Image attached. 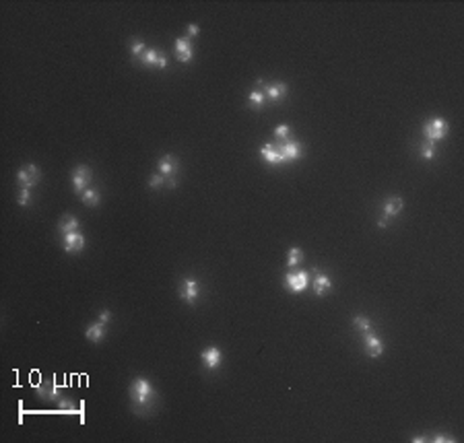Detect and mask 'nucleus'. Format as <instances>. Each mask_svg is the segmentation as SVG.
Masks as SVG:
<instances>
[{
	"label": "nucleus",
	"instance_id": "9d476101",
	"mask_svg": "<svg viewBox=\"0 0 464 443\" xmlns=\"http://www.w3.org/2000/svg\"><path fill=\"white\" fill-rule=\"evenodd\" d=\"M200 361L205 363V367L207 369H219V365H221V351L217 349V346H209V349H205L202 353H200Z\"/></svg>",
	"mask_w": 464,
	"mask_h": 443
},
{
	"label": "nucleus",
	"instance_id": "ddd939ff",
	"mask_svg": "<svg viewBox=\"0 0 464 443\" xmlns=\"http://www.w3.org/2000/svg\"><path fill=\"white\" fill-rule=\"evenodd\" d=\"M176 54H178V60L184 62V64L192 60V46H190L188 37H178L176 40Z\"/></svg>",
	"mask_w": 464,
	"mask_h": 443
},
{
	"label": "nucleus",
	"instance_id": "a211bd4d",
	"mask_svg": "<svg viewBox=\"0 0 464 443\" xmlns=\"http://www.w3.org/2000/svg\"><path fill=\"white\" fill-rule=\"evenodd\" d=\"M85 336H87L91 342H101V340L105 338V326L97 322V324H93V326H89V328H87Z\"/></svg>",
	"mask_w": 464,
	"mask_h": 443
},
{
	"label": "nucleus",
	"instance_id": "4be33fe9",
	"mask_svg": "<svg viewBox=\"0 0 464 443\" xmlns=\"http://www.w3.org/2000/svg\"><path fill=\"white\" fill-rule=\"evenodd\" d=\"M264 93L262 91H252L250 95H248V103H252L254 105V109H260L262 107V103H264Z\"/></svg>",
	"mask_w": 464,
	"mask_h": 443
},
{
	"label": "nucleus",
	"instance_id": "aec40b11",
	"mask_svg": "<svg viewBox=\"0 0 464 443\" xmlns=\"http://www.w3.org/2000/svg\"><path fill=\"white\" fill-rule=\"evenodd\" d=\"M287 256H289V258H287V268H293V266H297V264L303 260V252H301L299 247H291Z\"/></svg>",
	"mask_w": 464,
	"mask_h": 443
},
{
	"label": "nucleus",
	"instance_id": "f3484780",
	"mask_svg": "<svg viewBox=\"0 0 464 443\" xmlns=\"http://www.w3.org/2000/svg\"><path fill=\"white\" fill-rule=\"evenodd\" d=\"M330 288H332V280H330L324 272L316 274V280H314V291H316V295H324V293H328Z\"/></svg>",
	"mask_w": 464,
	"mask_h": 443
},
{
	"label": "nucleus",
	"instance_id": "0eeeda50",
	"mask_svg": "<svg viewBox=\"0 0 464 443\" xmlns=\"http://www.w3.org/2000/svg\"><path fill=\"white\" fill-rule=\"evenodd\" d=\"M363 346H365V351H367V355L369 357H380V355H384V342L369 330V332H365L363 334Z\"/></svg>",
	"mask_w": 464,
	"mask_h": 443
},
{
	"label": "nucleus",
	"instance_id": "7ed1b4c3",
	"mask_svg": "<svg viewBox=\"0 0 464 443\" xmlns=\"http://www.w3.org/2000/svg\"><path fill=\"white\" fill-rule=\"evenodd\" d=\"M307 280H309V276H307V272H303V270H299V272H289V274L285 276V284H287V288H289L291 293H303V291L307 288Z\"/></svg>",
	"mask_w": 464,
	"mask_h": 443
},
{
	"label": "nucleus",
	"instance_id": "423d86ee",
	"mask_svg": "<svg viewBox=\"0 0 464 443\" xmlns=\"http://www.w3.org/2000/svg\"><path fill=\"white\" fill-rule=\"evenodd\" d=\"M140 60H142V64L144 66H157V68H168V56L163 54V52H159V50H146L142 56H140Z\"/></svg>",
	"mask_w": 464,
	"mask_h": 443
},
{
	"label": "nucleus",
	"instance_id": "f257e3e1",
	"mask_svg": "<svg viewBox=\"0 0 464 443\" xmlns=\"http://www.w3.org/2000/svg\"><path fill=\"white\" fill-rule=\"evenodd\" d=\"M153 394H155L153 386H151L146 379H142V377L134 379L132 386H130V396H132V400H134L138 406H146V402H149V398H151Z\"/></svg>",
	"mask_w": 464,
	"mask_h": 443
},
{
	"label": "nucleus",
	"instance_id": "20e7f679",
	"mask_svg": "<svg viewBox=\"0 0 464 443\" xmlns=\"http://www.w3.org/2000/svg\"><path fill=\"white\" fill-rule=\"evenodd\" d=\"M40 176H42V174H40V167L31 163V165H27L25 169H21V171L17 174V180L21 182L23 188H29V190H31V188L40 182Z\"/></svg>",
	"mask_w": 464,
	"mask_h": 443
},
{
	"label": "nucleus",
	"instance_id": "1a4fd4ad",
	"mask_svg": "<svg viewBox=\"0 0 464 443\" xmlns=\"http://www.w3.org/2000/svg\"><path fill=\"white\" fill-rule=\"evenodd\" d=\"M85 235L83 233H79V231H72V233H66L64 235V241H62V245H64V252H68V254H72V252H81L83 247H85Z\"/></svg>",
	"mask_w": 464,
	"mask_h": 443
},
{
	"label": "nucleus",
	"instance_id": "b1692460",
	"mask_svg": "<svg viewBox=\"0 0 464 443\" xmlns=\"http://www.w3.org/2000/svg\"><path fill=\"white\" fill-rule=\"evenodd\" d=\"M130 52H132V56L134 58H140L144 52H146V48H144V42H140V40H134V44L130 46Z\"/></svg>",
	"mask_w": 464,
	"mask_h": 443
},
{
	"label": "nucleus",
	"instance_id": "bb28decb",
	"mask_svg": "<svg viewBox=\"0 0 464 443\" xmlns=\"http://www.w3.org/2000/svg\"><path fill=\"white\" fill-rule=\"evenodd\" d=\"M163 184H165V178H163L161 174H157V176H153V178L149 180V188H153V190H155V188H161Z\"/></svg>",
	"mask_w": 464,
	"mask_h": 443
},
{
	"label": "nucleus",
	"instance_id": "7c9ffc66",
	"mask_svg": "<svg viewBox=\"0 0 464 443\" xmlns=\"http://www.w3.org/2000/svg\"><path fill=\"white\" fill-rule=\"evenodd\" d=\"M433 441H439V443H443V441H454V437H450V435H443V433H439L437 437H433Z\"/></svg>",
	"mask_w": 464,
	"mask_h": 443
},
{
	"label": "nucleus",
	"instance_id": "dca6fc26",
	"mask_svg": "<svg viewBox=\"0 0 464 443\" xmlns=\"http://www.w3.org/2000/svg\"><path fill=\"white\" fill-rule=\"evenodd\" d=\"M402 198H388L386 200V204H384V217L386 219H392V217H398L400 215V210H402Z\"/></svg>",
	"mask_w": 464,
	"mask_h": 443
},
{
	"label": "nucleus",
	"instance_id": "a878e982",
	"mask_svg": "<svg viewBox=\"0 0 464 443\" xmlns=\"http://www.w3.org/2000/svg\"><path fill=\"white\" fill-rule=\"evenodd\" d=\"M353 322H355V326H357V328H359V330H361L363 334L372 330V324H369V320H367V318H363V316H355V320H353Z\"/></svg>",
	"mask_w": 464,
	"mask_h": 443
},
{
	"label": "nucleus",
	"instance_id": "cd10ccee",
	"mask_svg": "<svg viewBox=\"0 0 464 443\" xmlns=\"http://www.w3.org/2000/svg\"><path fill=\"white\" fill-rule=\"evenodd\" d=\"M29 188H21V194H19V206H27L29 204Z\"/></svg>",
	"mask_w": 464,
	"mask_h": 443
},
{
	"label": "nucleus",
	"instance_id": "9b49d317",
	"mask_svg": "<svg viewBox=\"0 0 464 443\" xmlns=\"http://www.w3.org/2000/svg\"><path fill=\"white\" fill-rule=\"evenodd\" d=\"M281 155H283V159H285V163L287 161H295V159H299L301 157V144L299 142H295V140H287V142H283L281 146Z\"/></svg>",
	"mask_w": 464,
	"mask_h": 443
},
{
	"label": "nucleus",
	"instance_id": "393cba45",
	"mask_svg": "<svg viewBox=\"0 0 464 443\" xmlns=\"http://www.w3.org/2000/svg\"><path fill=\"white\" fill-rule=\"evenodd\" d=\"M289 134H291V128H289L287 124H281V126H276V130H274L276 140H289Z\"/></svg>",
	"mask_w": 464,
	"mask_h": 443
},
{
	"label": "nucleus",
	"instance_id": "412c9836",
	"mask_svg": "<svg viewBox=\"0 0 464 443\" xmlns=\"http://www.w3.org/2000/svg\"><path fill=\"white\" fill-rule=\"evenodd\" d=\"M81 198H83V202H87L89 206H97V204H99V194H97V190L87 188V190L81 194Z\"/></svg>",
	"mask_w": 464,
	"mask_h": 443
},
{
	"label": "nucleus",
	"instance_id": "6e6552de",
	"mask_svg": "<svg viewBox=\"0 0 464 443\" xmlns=\"http://www.w3.org/2000/svg\"><path fill=\"white\" fill-rule=\"evenodd\" d=\"M180 295H182V299H186V303L194 305L196 299H198V295H200V284L194 278H186L184 284H182V293Z\"/></svg>",
	"mask_w": 464,
	"mask_h": 443
},
{
	"label": "nucleus",
	"instance_id": "f03ea898",
	"mask_svg": "<svg viewBox=\"0 0 464 443\" xmlns=\"http://www.w3.org/2000/svg\"><path fill=\"white\" fill-rule=\"evenodd\" d=\"M448 130H450V126H448V122L441 120V118H433V120L425 122V126H423V134H425V138H427L429 142L441 140V138L448 134Z\"/></svg>",
	"mask_w": 464,
	"mask_h": 443
},
{
	"label": "nucleus",
	"instance_id": "f8f14e48",
	"mask_svg": "<svg viewBox=\"0 0 464 443\" xmlns=\"http://www.w3.org/2000/svg\"><path fill=\"white\" fill-rule=\"evenodd\" d=\"M260 155H262V159H264L266 163H270V165H281V163H285V159H283V155H281V149H279V146H274V144L262 146V149H260Z\"/></svg>",
	"mask_w": 464,
	"mask_h": 443
},
{
	"label": "nucleus",
	"instance_id": "39448f33",
	"mask_svg": "<svg viewBox=\"0 0 464 443\" xmlns=\"http://www.w3.org/2000/svg\"><path fill=\"white\" fill-rule=\"evenodd\" d=\"M89 180H91V169L87 165L75 167V171H72V184H75V192L77 194H83L87 190Z\"/></svg>",
	"mask_w": 464,
	"mask_h": 443
},
{
	"label": "nucleus",
	"instance_id": "c756f323",
	"mask_svg": "<svg viewBox=\"0 0 464 443\" xmlns=\"http://www.w3.org/2000/svg\"><path fill=\"white\" fill-rule=\"evenodd\" d=\"M198 31H200V29H198V25H196V23H190V25H188V37H196V35H198Z\"/></svg>",
	"mask_w": 464,
	"mask_h": 443
},
{
	"label": "nucleus",
	"instance_id": "c85d7f7f",
	"mask_svg": "<svg viewBox=\"0 0 464 443\" xmlns=\"http://www.w3.org/2000/svg\"><path fill=\"white\" fill-rule=\"evenodd\" d=\"M109 320H112V314H109L107 310H103V312L99 314V324H103V326H105V324H109Z\"/></svg>",
	"mask_w": 464,
	"mask_h": 443
},
{
	"label": "nucleus",
	"instance_id": "5701e85b",
	"mask_svg": "<svg viewBox=\"0 0 464 443\" xmlns=\"http://www.w3.org/2000/svg\"><path fill=\"white\" fill-rule=\"evenodd\" d=\"M421 157L423 159H427V161H431L433 157H435V149H433V142H425L423 146H421Z\"/></svg>",
	"mask_w": 464,
	"mask_h": 443
},
{
	"label": "nucleus",
	"instance_id": "4468645a",
	"mask_svg": "<svg viewBox=\"0 0 464 443\" xmlns=\"http://www.w3.org/2000/svg\"><path fill=\"white\" fill-rule=\"evenodd\" d=\"M176 171H178V159L174 157V155H168V157H163L161 161H159V174L163 176V178H174L176 176Z\"/></svg>",
	"mask_w": 464,
	"mask_h": 443
},
{
	"label": "nucleus",
	"instance_id": "2eb2a0df",
	"mask_svg": "<svg viewBox=\"0 0 464 443\" xmlns=\"http://www.w3.org/2000/svg\"><path fill=\"white\" fill-rule=\"evenodd\" d=\"M262 93H264V97H266V99H270V101H279V99H283V97L287 95V85H285V83L266 85V89H264Z\"/></svg>",
	"mask_w": 464,
	"mask_h": 443
},
{
	"label": "nucleus",
	"instance_id": "6ab92c4d",
	"mask_svg": "<svg viewBox=\"0 0 464 443\" xmlns=\"http://www.w3.org/2000/svg\"><path fill=\"white\" fill-rule=\"evenodd\" d=\"M60 231H62V235H66V233H72V231H79V219L77 217H72V215H66V217H62V221H60Z\"/></svg>",
	"mask_w": 464,
	"mask_h": 443
}]
</instances>
